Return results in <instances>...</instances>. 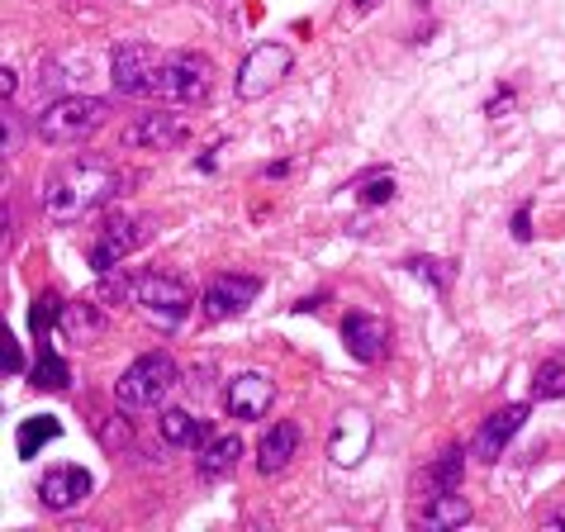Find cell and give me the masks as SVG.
Listing matches in <instances>:
<instances>
[{"label": "cell", "instance_id": "20", "mask_svg": "<svg viewBox=\"0 0 565 532\" xmlns=\"http://www.w3.org/2000/svg\"><path fill=\"white\" fill-rule=\"evenodd\" d=\"M62 333H67V342H76V348H86V342L90 338H100L105 333V315H100V309L96 305H67V309H62Z\"/></svg>", "mask_w": 565, "mask_h": 532}, {"label": "cell", "instance_id": "5", "mask_svg": "<svg viewBox=\"0 0 565 532\" xmlns=\"http://www.w3.org/2000/svg\"><path fill=\"white\" fill-rule=\"evenodd\" d=\"M214 86V62L205 53H167L162 57V72H157V96L171 100V105H200Z\"/></svg>", "mask_w": 565, "mask_h": 532}, {"label": "cell", "instance_id": "6", "mask_svg": "<svg viewBox=\"0 0 565 532\" xmlns=\"http://www.w3.org/2000/svg\"><path fill=\"white\" fill-rule=\"evenodd\" d=\"M157 72H162V57L148 43H119L109 53V82L119 96H157Z\"/></svg>", "mask_w": 565, "mask_h": 532}, {"label": "cell", "instance_id": "30", "mask_svg": "<svg viewBox=\"0 0 565 532\" xmlns=\"http://www.w3.org/2000/svg\"><path fill=\"white\" fill-rule=\"evenodd\" d=\"M20 148V124H14V115H10V105H6V158Z\"/></svg>", "mask_w": 565, "mask_h": 532}, {"label": "cell", "instance_id": "26", "mask_svg": "<svg viewBox=\"0 0 565 532\" xmlns=\"http://www.w3.org/2000/svg\"><path fill=\"white\" fill-rule=\"evenodd\" d=\"M390 195H395V177H390V171H375V177L361 185V205H385Z\"/></svg>", "mask_w": 565, "mask_h": 532}, {"label": "cell", "instance_id": "2", "mask_svg": "<svg viewBox=\"0 0 565 532\" xmlns=\"http://www.w3.org/2000/svg\"><path fill=\"white\" fill-rule=\"evenodd\" d=\"M177 381H181V371L167 352H143L115 381V400L124 414H148V409H162V400L177 390Z\"/></svg>", "mask_w": 565, "mask_h": 532}, {"label": "cell", "instance_id": "31", "mask_svg": "<svg viewBox=\"0 0 565 532\" xmlns=\"http://www.w3.org/2000/svg\"><path fill=\"white\" fill-rule=\"evenodd\" d=\"M0 91H6V100L14 96V72H10V67H6V72H0Z\"/></svg>", "mask_w": 565, "mask_h": 532}, {"label": "cell", "instance_id": "16", "mask_svg": "<svg viewBox=\"0 0 565 532\" xmlns=\"http://www.w3.org/2000/svg\"><path fill=\"white\" fill-rule=\"evenodd\" d=\"M295 447H300V428H295V424L266 428L262 443H257V471H262V476H280V471L290 466Z\"/></svg>", "mask_w": 565, "mask_h": 532}, {"label": "cell", "instance_id": "22", "mask_svg": "<svg viewBox=\"0 0 565 532\" xmlns=\"http://www.w3.org/2000/svg\"><path fill=\"white\" fill-rule=\"evenodd\" d=\"M461 476H466V447H447L443 457L433 461V476H428L433 494H443V490H457V485H461Z\"/></svg>", "mask_w": 565, "mask_h": 532}, {"label": "cell", "instance_id": "25", "mask_svg": "<svg viewBox=\"0 0 565 532\" xmlns=\"http://www.w3.org/2000/svg\"><path fill=\"white\" fill-rule=\"evenodd\" d=\"M62 309H67V305H62L53 290H49V295H39L34 309H29V323H34V333H39V338L49 333V328H57V323H62Z\"/></svg>", "mask_w": 565, "mask_h": 532}, {"label": "cell", "instance_id": "32", "mask_svg": "<svg viewBox=\"0 0 565 532\" xmlns=\"http://www.w3.org/2000/svg\"><path fill=\"white\" fill-rule=\"evenodd\" d=\"M546 528H565V504H561V509H552V513H546Z\"/></svg>", "mask_w": 565, "mask_h": 532}, {"label": "cell", "instance_id": "12", "mask_svg": "<svg viewBox=\"0 0 565 532\" xmlns=\"http://www.w3.org/2000/svg\"><path fill=\"white\" fill-rule=\"evenodd\" d=\"M342 342H348V352H352V362L361 366H375L381 357L390 352V328L375 319V315H348L342 319Z\"/></svg>", "mask_w": 565, "mask_h": 532}, {"label": "cell", "instance_id": "18", "mask_svg": "<svg viewBox=\"0 0 565 532\" xmlns=\"http://www.w3.org/2000/svg\"><path fill=\"white\" fill-rule=\"evenodd\" d=\"M466 523H470V504L457 490L433 494L428 509H423V528H428V532H447V528H466Z\"/></svg>", "mask_w": 565, "mask_h": 532}, {"label": "cell", "instance_id": "7", "mask_svg": "<svg viewBox=\"0 0 565 532\" xmlns=\"http://www.w3.org/2000/svg\"><path fill=\"white\" fill-rule=\"evenodd\" d=\"M290 49L286 43H257L253 53L243 57L238 76H233V91H238V100H262L266 91L280 86V76L290 72Z\"/></svg>", "mask_w": 565, "mask_h": 532}, {"label": "cell", "instance_id": "10", "mask_svg": "<svg viewBox=\"0 0 565 532\" xmlns=\"http://www.w3.org/2000/svg\"><path fill=\"white\" fill-rule=\"evenodd\" d=\"M90 490H96V480H90L86 466H53V471L39 480V504L53 513H67L82 504V499H90Z\"/></svg>", "mask_w": 565, "mask_h": 532}, {"label": "cell", "instance_id": "21", "mask_svg": "<svg viewBox=\"0 0 565 532\" xmlns=\"http://www.w3.org/2000/svg\"><path fill=\"white\" fill-rule=\"evenodd\" d=\"M62 433V424H57V418H24V424H20V433H14V447H20V457L29 461V457H39V447L43 443H53V437Z\"/></svg>", "mask_w": 565, "mask_h": 532}, {"label": "cell", "instance_id": "13", "mask_svg": "<svg viewBox=\"0 0 565 532\" xmlns=\"http://www.w3.org/2000/svg\"><path fill=\"white\" fill-rule=\"evenodd\" d=\"M185 119L181 115H138L129 129H124V148H152V152H162V148H177V143H185Z\"/></svg>", "mask_w": 565, "mask_h": 532}, {"label": "cell", "instance_id": "27", "mask_svg": "<svg viewBox=\"0 0 565 532\" xmlns=\"http://www.w3.org/2000/svg\"><path fill=\"white\" fill-rule=\"evenodd\" d=\"M409 272H414V276H423V280H428V286H433V290H447V286H451V276L443 272V262L414 257V262H409Z\"/></svg>", "mask_w": 565, "mask_h": 532}, {"label": "cell", "instance_id": "15", "mask_svg": "<svg viewBox=\"0 0 565 532\" xmlns=\"http://www.w3.org/2000/svg\"><path fill=\"white\" fill-rule=\"evenodd\" d=\"M366 447H371V418H366V414H356V409H348V414L338 418L328 451H333V461H338V466H356L361 457H366Z\"/></svg>", "mask_w": 565, "mask_h": 532}, {"label": "cell", "instance_id": "14", "mask_svg": "<svg viewBox=\"0 0 565 532\" xmlns=\"http://www.w3.org/2000/svg\"><path fill=\"white\" fill-rule=\"evenodd\" d=\"M523 418H527V404H509V409H494V414L480 424V433H476V457H480V461H499V457H504V447L518 437Z\"/></svg>", "mask_w": 565, "mask_h": 532}, {"label": "cell", "instance_id": "19", "mask_svg": "<svg viewBox=\"0 0 565 532\" xmlns=\"http://www.w3.org/2000/svg\"><path fill=\"white\" fill-rule=\"evenodd\" d=\"M157 428H162V443H171V447H205L214 437L195 414H185V409H167L162 418H157Z\"/></svg>", "mask_w": 565, "mask_h": 532}, {"label": "cell", "instance_id": "24", "mask_svg": "<svg viewBox=\"0 0 565 532\" xmlns=\"http://www.w3.org/2000/svg\"><path fill=\"white\" fill-rule=\"evenodd\" d=\"M532 395L537 400H565V357H552V362L537 366V375H532Z\"/></svg>", "mask_w": 565, "mask_h": 532}, {"label": "cell", "instance_id": "9", "mask_svg": "<svg viewBox=\"0 0 565 532\" xmlns=\"http://www.w3.org/2000/svg\"><path fill=\"white\" fill-rule=\"evenodd\" d=\"M262 295V280L257 276H238V272H224L205 286V300H200V315L210 323H224V319H238L247 305Z\"/></svg>", "mask_w": 565, "mask_h": 532}, {"label": "cell", "instance_id": "4", "mask_svg": "<svg viewBox=\"0 0 565 532\" xmlns=\"http://www.w3.org/2000/svg\"><path fill=\"white\" fill-rule=\"evenodd\" d=\"M134 305L148 315V323H157L162 333H171V328H181L185 319H191L195 295H191V286H185L181 276L148 272V276H138V286H134Z\"/></svg>", "mask_w": 565, "mask_h": 532}, {"label": "cell", "instance_id": "3", "mask_svg": "<svg viewBox=\"0 0 565 532\" xmlns=\"http://www.w3.org/2000/svg\"><path fill=\"white\" fill-rule=\"evenodd\" d=\"M105 115H109V105L100 96H57L49 109H39L34 129H39L43 143L72 148V143H86V138L105 124Z\"/></svg>", "mask_w": 565, "mask_h": 532}, {"label": "cell", "instance_id": "34", "mask_svg": "<svg viewBox=\"0 0 565 532\" xmlns=\"http://www.w3.org/2000/svg\"><path fill=\"white\" fill-rule=\"evenodd\" d=\"M356 6H361V10H371V6H375V0H356Z\"/></svg>", "mask_w": 565, "mask_h": 532}, {"label": "cell", "instance_id": "23", "mask_svg": "<svg viewBox=\"0 0 565 532\" xmlns=\"http://www.w3.org/2000/svg\"><path fill=\"white\" fill-rule=\"evenodd\" d=\"M29 381H34L39 390H67L72 385V371H67V362H62L57 352H43L34 366H29Z\"/></svg>", "mask_w": 565, "mask_h": 532}, {"label": "cell", "instance_id": "8", "mask_svg": "<svg viewBox=\"0 0 565 532\" xmlns=\"http://www.w3.org/2000/svg\"><path fill=\"white\" fill-rule=\"evenodd\" d=\"M148 233H152V219H134V214L109 219V224L96 233V247H90V266H96V276L124 266V257L138 253V247L148 243Z\"/></svg>", "mask_w": 565, "mask_h": 532}, {"label": "cell", "instance_id": "33", "mask_svg": "<svg viewBox=\"0 0 565 532\" xmlns=\"http://www.w3.org/2000/svg\"><path fill=\"white\" fill-rule=\"evenodd\" d=\"M233 6V0H214V10H228Z\"/></svg>", "mask_w": 565, "mask_h": 532}, {"label": "cell", "instance_id": "28", "mask_svg": "<svg viewBox=\"0 0 565 532\" xmlns=\"http://www.w3.org/2000/svg\"><path fill=\"white\" fill-rule=\"evenodd\" d=\"M0 366H6V375H20V371H24V348H20V338L10 333V323H6V348H0Z\"/></svg>", "mask_w": 565, "mask_h": 532}, {"label": "cell", "instance_id": "11", "mask_svg": "<svg viewBox=\"0 0 565 532\" xmlns=\"http://www.w3.org/2000/svg\"><path fill=\"white\" fill-rule=\"evenodd\" d=\"M271 400H276V385L266 381L262 371H238L228 381L224 390V404H228V414L238 418V424H253V418H266V409H271Z\"/></svg>", "mask_w": 565, "mask_h": 532}, {"label": "cell", "instance_id": "1", "mask_svg": "<svg viewBox=\"0 0 565 532\" xmlns=\"http://www.w3.org/2000/svg\"><path fill=\"white\" fill-rule=\"evenodd\" d=\"M129 181L134 177L119 162L100 158V152H82V158L49 171V181H43V210H49V219H57V224H76V219L105 210Z\"/></svg>", "mask_w": 565, "mask_h": 532}, {"label": "cell", "instance_id": "29", "mask_svg": "<svg viewBox=\"0 0 565 532\" xmlns=\"http://www.w3.org/2000/svg\"><path fill=\"white\" fill-rule=\"evenodd\" d=\"M527 214H532L527 205L513 214V238H518V243H527V238H532V224H527Z\"/></svg>", "mask_w": 565, "mask_h": 532}, {"label": "cell", "instance_id": "17", "mask_svg": "<svg viewBox=\"0 0 565 532\" xmlns=\"http://www.w3.org/2000/svg\"><path fill=\"white\" fill-rule=\"evenodd\" d=\"M238 461H243V437L238 433H224V437H210L205 447H200V480H224L238 471Z\"/></svg>", "mask_w": 565, "mask_h": 532}]
</instances>
